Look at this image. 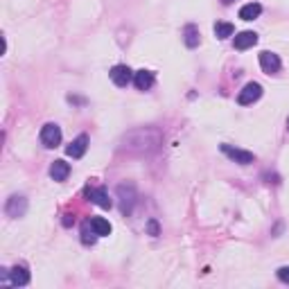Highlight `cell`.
Listing matches in <instances>:
<instances>
[{"label": "cell", "instance_id": "cell-22", "mask_svg": "<svg viewBox=\"0 0 289 289\" xmlns=\"http://www.w3.org/2000/svg\"><path fill=\"white\" fill-rule=\"evenodd\" d=\"M70 217H72V215H66V219H64V224H66V226H70L72 222H75V219H70Z\"/></svg>", "mask_w": 289, "mask_h": 289}, {"label": "cell", "instance_id": "cell-15", "mask_svg": "<svg viewBox=\"0 0 289 289\" xmlns=\"http://www.w3.org/2000/svg\"><path fill=\"white\" fill-rule=\"evenodd\" d=\"M260 14H262V5H257V3H249V5H244V7L240 9V18L242 20H255Z\"/></svg>", "mask_w": 289, "mask_h": 289}, {"label": "cell", "instance_id": "cell-14", "mask_svg": "<svg viewBox=\"0 0 289 289\" xmlns=\"http://www.w3.org/2000/svg\"><path fill=\"white\" fill-rule=\"evenodd\" d=\"M88 197H91L99 208H111L113 206V201L109 199V192L104 190V188H95V190H91V192H88Z\"/></svg>", "mask_w": 289, "mask_h": 289}, {"label": "cell", "instance_id": "cell-24", "mask_svg": "<svg viewBox=\"0 0 289 289\" xmlns=\"http://www.w3.org/2000/svg\"><path fill=\"white\" fill-rule=\"evenodd\" d=\"M287 127H289V120H287Z\"/></svg>", "mask_w": 289, "mask_h": 289}, {"label": "cell", "instance_id": "cell-23", "mask_svg": "<svg viewBox=\"0 0 289 289\" xmlns=\"http://www.w3.org/2000/svg\"><path fill=\"white\" fill-rule=\"evenodd\" d=\"M224 3H233V0H224Z\"/></svg>", "mask_w": 289, "mask_h": 289}, {"label": "cell", "instance_id": "cell-7", "mask_svg": "<svg viewBox=\"0 0 289 289\" xmlns=\"http://www.w3.org/2000/svg\"><path fill=\"white\" fill-rule=\"evenodd\" d=\"M260 95H262V86H260V84H255V82H251V84H246V86L240 91L238 102L246 107V104H253L255 99H260Z\"/></svg>", "mask_w": 289, "mask_h": 289}, {"label": "cell", "instance_id": "cell-12", "mask_svg": "<svg viewBox=\"0 0 289 289\" xmlns=\"http://www.w3.org/2000/svg\"><path fill=\"white\" fill-rule=\"evenodd\" d=\"M68 174H70V165H68L66 161H55L50 167V176L55 178V181H66Z\"/></svg>", "mask_w": 289, "mask_h": 289}, {"label": "cell", "instance_id": "cell-20", "mask_svg": "<svg viewBox=\"0 0 289 289\" xmlns=\"http://www.w3.org/2000/svg\"><path fill=\"white\" fill-rule=\"evenodd\" d=\"M278 278L289 285V267H280V269H278Z\"/></svg>", "mask_w": 289, "mask_h": 289}, {"label": "cell", "instance_id": "cell-17", "mask_svg": "<svg viewBox=\"0 0 289 289\" xmlns=\"http://www.w3.org/2000/svg\"><path fill=\"white\" fill-rule=\"evenodd\" d=\"M183 36H186V45H188V48H197V45H199V30L194 28V25H188V28L183 30Z\"/></svg>", "mask_w": 289, "mask_h": 289}, {"label": "cell", "instance_id": "cell-16", "mask_svg": "<svg viewBox=\"0 0 289 289\" xmlns=\"http://www.w3.org/2000/svg\"><path fill=\"white\" fill-rule=\"evenodd\" d=\"M91 226H93V230H95L99 238H104V235H111V224H109L104 217H93L91 219Z\"/></svg>", "mask_w": 289, "mask_h": 289}, {"label": "cell", "instance_id": "cell-1", "mask_svg": "<svg viewBox=\"0 0 289 289\" xmlns=\"http://www.w3.org/2000/svg\"><path fill=\"white\" fill-rule=\"evenodd\" d=\"M163 145V136L154 127H140L122 136V149L131 154H154Z\"/></svg>", "mask_w": 289, "mask_h": 289}, {"label": "cell", "instance_id": "cell-4", "mask_svg": "<svg viewBox=\"0 0 289 289\" xmlns=\"http://www.w3.org/2000/svg\"><path fill=\"white\" fill-rule=\"evenodd\" d=\"M5 213L9 215V217H23L25 213H28V199L25 197H18V194H14V197L7 199V206H5Z\"/></svg>", "mask_w": 289, "mask_h": 289}, {"label": "cell", "instance_id": "cell-18", "mask_svg": "<svg viewBox=\"0 0 289 289\" xmlns=\"http://www.w3.org/2000/svg\"><path fill=\"white\" fill-rule=\"evenodd\" d=\"M235 28L230 23H217L215 25V34H217V39H228V36H233Z\"/></svg>", "mask_w": 289, "mask_h": 289}, {"label": "cell", "instance_id": "cell-21", "mask_svg": "<svg viewBox=\"0 0 289 289\" xmlns=\"http://www.w3.org/2000/svg\"><path fill=\"white\" fill-rule=\"evenodd\" d=\"M147 230H149V235H154V238H156V235H159V224L151 219V222L147 224Z\"/></svg>", "mask_w": 289, "mask_h": 289}, {"label": "cell", "instance_id": "cell-3", "mask_svg": "<svg viewBox=\"0 0 289 289\" xmlns=\"http://www.w3.org/2000/svg\"><path fill=\"white\" fill-rule=\"evenodd\" d=\"M61 143V129L57 127L55 122H48L43 129H41V145L52 149V147H57Z\"/></svg>", "mask_w": 289, "mask_h": 289}, {"label": "cell", "instance_id": "cell-6", "mask_svg": "<svg viewBox=\"0 0 289 289\" xmlns=\"http://www.w3.org/2000/svg\"><path fill=\"white\" fill-rule=\"evenodd\" d=\"M222 151H224L226 156H228L230 161L240 163V165H251V163L255 161V156L251 154V151H244V149H235V147H230V145H222Z\"/></svg>", "mask_w": 289, "mask_h": 289}, {"label": "cell", "instance_id": "cell-10", "mask_svg": "<svg viewBox=\"0 0 289 289\" xmlns=\"http://www.w3.org/2000/svg\"><path fill=\"white\" fill-rule=\"evenodd\" d=\"M86 149H88V136H77L75 140L70 143V147L66 149V154L68 156H72V159H82L84 154H86Z\"/></svg>", "mask_w": 289, "mask_h": 289}, {"label": "cell", "instance_id": "cell-13", "mask_svg": "<svg viewBox=\"0 0 289 289\" xmlns=\"http://www.w3.org/2000/svg\"><path fill=\"white\" fill-rule=\"evenodd\" d=\"M257 43V34L255 32H240L235 36V48L238 50H246V48H253Z\"/></svg>", "mask_w": 289, "mask_h": 289}, {"label": "cell", "instance_id": "cell-8", "mask_svg": "<svg viewBox=\"0 0 289 289\" xmlns=\"http://www.w3.org/2000/svg\"><path fill=\"white\" fill-rule=\"evenodd\" d=\"M260 66L267 75H273V72L280 70V57L273 55V52H260Z\"/></svg>", "mask_w": 289, "mask_h": 289}, {"label": "cell", "instance_id": "cell-19", "mask_svg": "<svg viewBox=\"0 0 289 289\" xmlns=\"http://www.w3.org/2000/svg\"><path fill=\"white\" fill-rule=\"evenodd\" d=\"M99 238V235L93 230V226H91V222H88L86 226L82 228V242L84 244H95V240Z\"/></svg>", "mask_w": 289, "mask_h": 289}, {"label": "cell", "instance_id": "cell-5", "mask_svg": "<svg viewBox=\"0 0 289 289\" xmlns=\"http://www.w3.org/2000/svg\"><path fill=\"white\" fill-rule=\"evenodd\" d=\"M109 75H111V80H113L115 86L124 88V86H129V84L134 82V75H136V72H131L129 66H113Z\"/></svg>", "mask_w": 289, "mask_h": 289}, {"label": "cell", "instance_id": "cell-2", "mask_svg": "<svg viewBox=\"0 0 289 289\" xmlns=\"http://www.w3.org/2000/svg\"><path fill=\"white\" fill-rule=\"evenodd\" d=\"M118 197H120V210L122 215H131L134 210V203H136V190L134 186H118Z\"/></svg>", "mask_w": 289, "mask_h": 289}, {"label": "cell", "instance_id": "cell-11", "mask_svg": "<svg viewBox=\"0 0 289 289\" xmlns=\"http://www.w3.org/2000/svg\"><path fill=\"white\" fill-rule=\"evenodd\" d=\"M134 84L138 91H149L154 86V72L151 70H138L134 75Z\"/></svg>", "mask_w": 289, "mask_h": 289}, {"label": "cell", "instance_id": "cell-9", "mask_svg": "<svg viewBox=\"0 0 289 289\" xmlns=\"http://www.w3.org/2000/svg\"><path fill=\"white\" fill-rule=\"evenodd\" d=\"M3 280H9L16 287H25L30 282V271L25 269V267H14L12 271H7V276H5Z\"/></svg>", "mask_w": 289, "mask_h": 289}]
</instances>
